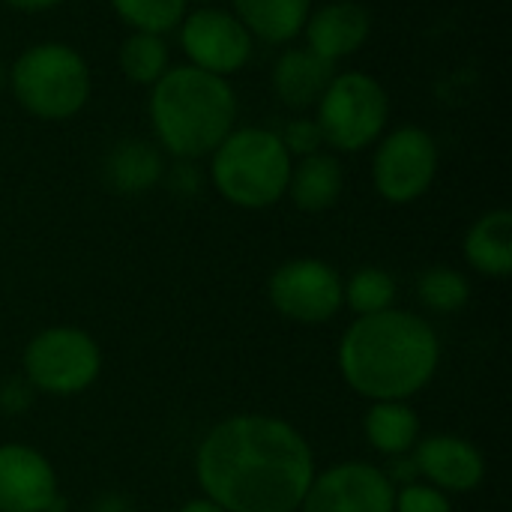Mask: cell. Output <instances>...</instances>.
<instances>
[{
    "label": "cell",
    "instance_id": "cell-11",
    "mask_svg": "<svg viewBox=\"0 0 512 512\" xmlns=\"http://www.w3.org/2000/svg\"><path fill=\"white\" fill-rule=\"evenodd\" d=\"M180 42L192 66L219 78L240 72L252 54L249 30L234 18V12L225 9H198L183 18Z\"/></svg>",
    "mask_w": 512,
    "mask_h": 512
},
{
    "label": "cell",
    "instance_id": "cell-9",
    "mask_svg": "<svg viewBox=\"0 0 512 512\" xmlns=\"http://www.w3.org/2000/svg\"><path fill=\"white\" fill-rule=\"evenodd\" d=\"M438 174V144L426 129L402 126L390 132L372 162L375 189L390 204L417 201Z\"/></svg>",
    "mask_w": 512,
    "mask_h": 512
},
{
    "label": "cell",
    "instance_id": "cell-2",
    "mask_svg": "<svg viewBox=\"0 0 512 512\" xmlns=\"http://www.w3.org/2000/svg\"><path fill=\"white\" fill-rule=\"evenodd\" d=\"M441 342L429 321L405 309L357 318L339 342L345 384L372 402H408L435 378Z\"/></svg>",
    "mask_w": 512,
    "mask_h": 512
},
{
    "label": "cell",
    "instance_id": "cell-8",
    "mask_svg": "<svg viewBox=\"0 0 512 512\" xmlns=\"http://www.w3.org/2000/svg\"><path fill=\"white\" fill-rule=\"evenodd\" d=\"M267 297L282 318L303 327H318L342 312L345 282L339 270L321 258H294L273 270Z\"/></svg>",
    "mask_w": 512,
    "mask_h": 512
},
{
    "label": "cell",
    "instance_id": "cell-17",
    "mask_svg": "<svg viewBox=\"0 0 512 512\" xmlns=\"http://www.w3.org/2000/svg\"><path fill=\"white\" fill-rule=\"evenodd\" d=\"M345 189V171L336 156L330 153H312L303 156L297 165H291L288 192L291 201L303 213H324L330 210Z\"/></svg>",
    "mask_w": 512,
    "mask_h": 512
},
{
    "label": "cell",
    "instance_id": "cell-18",
    "mask_svg": "<svg viewBox=\"0 0 512 512\" xmlns=\"http://www.w3.org/2000/svg\"><path fill=\"white\" fill-rule=\"evenodd\" d=\"M234 18L264 42H291L309 18L312 0H231Z\"/></svg>",
    "mask_w": 512,
    "mask_h": 512
},
{
    "label": "cell",
    "instance_id": "cell-28",
    "mask_svg": "<svg viewBox=\"0 0 512 512\" xmlns=\"http://www.w3.org/2000/svg\"><path fill=\"white\" fill-rule=\"evenodd\" d=\"M93 512H135V507H132V501H126L123 495H105V498L96 501Z\"/></svg>",
    "mask_w": 512,
    "mask_h": 512
},
{
    "label": "cell",
    "instance_id": "cell-6",
    "mask_svg": "<svg viewBox=\"0 0 512 512\" xmlns=\"http://www.w3.org/2000/svg\"><path fill=\"white\" fill-rule=\"evenodd\" d=\"M387 117H390L387 90L363 72H342L333 75V81L321 93L315 123L327 144L354 153L381 138Z\"/></svg>",
    "mask_w": 512,
    "mask_h": 512
},
{
    "label": "cell",
    "instance_id": "cell-25",
    "mask_svg": "<svg viewBox=\"0 0 512 512\" xmlns=\"http://www.w3.org/2000/svg\"><path fill=\"white\" fill-rule=\"evenodd\" d=\"M393 512H453L450 498L429 483H408L396 489Z\"/></svg>",
    "mask_w": 512,
    "mask_h": 512
},
{
    "label": "cell",
    "instance_id": "cell-30",
    "mask_svg": "<svg viewBox=\"0 0 512 512\" xmlns=\"http://www.w3.org/2000/svg\"><path fill=\"white\" fill-rule=\"evenodd\" d=\"M180 512H225L219 504H213L210 498H195V501H189V504H183Z\"/></svg>",
    "mask_w": 512,
    "mask_h": 512
},
{
    "label": "cell",
    "instance_id": "cell-5",
    "mask_svg": "<svg viewBox=\"0 0 512 512\" xmlns=\"http://www.w3.org/2000/svg\"><path fill=\"white\" fill-rule=\"evenodd\" d=\"M15 99L39 120H69L90 96L84 57L63 42H39L12 66Z\"/></svg>",
    "mask_w": 512,
    "mask_h": 512
},
{
    "label": "cell",
    "instance_id": "cell-20",
    "mask_svg": "<svg viewBox=\"0 0 512 512\" xmlns=\"http://www.w3.org/2000/svg\"><path fill=\"white\" fill-rule=\"evenodd\" d=\"M159 177H162V156L138 138L120 141L105 159V180L114 192L138 195L147 192Z\"/></svg>",
    "mask_w": 512,
    "mask_h": 512
},
{
    "label": "cell",
    "instance_id": "cell-31",
    "mask_svg": "<svg viewBox=\"0 0 512 512\" xmlns=\"http://www.w3.org/2000/svg\"><path fill=\"white\" fill-rule=\"evenodd\" d=\"M3 81H6V72H3V66H0V90H3Z\"/></svg>",
    "mask_w": 512,
    "mask_h": 512
},
{
    "label": "cell",
    "instance_id": "cell-1",
    "mask_svg": "<svg viewBox=\"0 0 512 512\" xmlns=\"http://www.w3.org/2000/svg\"><path fill=\"white\" fill-rule=\"evenodd\" d=\"M315 474L309 441L288 420L267 414L216 423L195 453L204 498L225 512H297Z\"/></svg>",
    "mask_w": 512,
    "mask_h": 512
},
{
    "label": "cell",
    "instance_id": "cell-24",
    "mask_svg": "<svg viewBox=\"0 0 512 512\" xmlns=\"http://www.w3.org/2000/svg\"><path fill=\"white\" fill-rule=\"evenodd\" d=\"M114 12L141 33L162 36L186 15V0H111Z\"/></svg>",
    "mask_w": 512,
    "mask_h": 512
},
{
    "label": "cell",
    "instance_id": "cell-22",
    "mask_svg": "<svg viewBox=\"0 0 512 512\" xmlns=\"http://www.w3.org/2000/svg\"><path fill=\"white\" fill-rule=\"evenodd\" d=\"M345 303L351 312H357V318L387 312L396 303V282L381 267H360L345 282Z\"/></svg>",
    "mask_w": 512,
    "mask_h": 512
},
{
    "label": "cell",
    "instance_id": "cell-27",
    "mask_svg": "<svg viewBox=\"0 0 512 512\" xmlns=\"http://www.w3.org/2000/svg\"><path fill=\"white\" fill-rule=\"evenodd\" d=\"M33 399H36V390L27 384L24 375L21 378H9V381L0 384V414H6V417L24 414L33 405Z\"/></svg>",
    "mask_w": 512,
    "mask_h": 512
},
{
    "label": "cell",
    "instance_id": "cell-16",
    "mask_svg": "<svg viewBox=\"0 0 512 512\" xmlns=\"http://www.w3.org/2000/svg\"><path fill=\"white\" fill-rule=\"evenodd\" d=\"M468 264L489 279H507L512 273V213L489 210L483 213L465 237Z\"/></svg>",
    "mask_w": 512,
    "mask_h": 512
},
{
    "label": "cell",
    "instance_id": "cell-13",
    "mask_svg": "<svg viewBox=\"0 0 512 512\" xmlns=\"http://www.w3.org/2000/svg\"><path fill=\"white\" fill-rule=\"evenodd\" d=\"M417 474L444 495H465L486 480L483 453L459 435H432L411 450Z\"/></svg>",
    "mask_w": 512,
    "mask_h": 512
},
{
    "label": "cell",
    "instance_id": "cell-23",
    "mask_svg": "<svg viewBox=\"0 0 512 512\" xmlns=\"http://www.w3.org/2000/svg\"><path fill=\"white\" fill-rule=\"evenodd\" d=\"M420 300L423 306H429L438 315H453L459 309H465L468 297H471V285L468 279L453 270V267H432L420 276Z\"/></svg>",
    "mask_w": 512,
    "mask_h": 512
},
{
    "label": "cell",
    "instance_id": "cell-4",
    "mask_svg": "<svg viewBox=\"0 0 512 512\" xmlns=\"http://www.w3.org/2000/svg\"><path fill=\"white\" fill-rule=\"evenodd\" d=\"M210 177L234 207L264 210L288 192L291 153L270 129H237L213 150Z\"/></svg>",
    "mask_w": 512,
    "mask_h": 512
},
{
    "label": "cell",
    "instance_id": "cell-12",
    "mask_svg": "<svg viewBox=\"0 0 512 512\" xmlns=\"http://www.w3.org/2000/svg\"><path fill=\"white\" fill-rule=\"evenodd\" d=\"M51 462L24 444L0 447V512H63Z\"/></svg>",
    "mask_w": 512,
    "mask_h": 512
},
{
    "label": "cell",
    "instance_id": "cell-10",
    "mask_svg": "<svg viewBox=\"0 0 512 512\" xmlns=\"http://www.w3.org/2000/svg\"><path fill=\"white\" fill-rule=\"evenodd\" d=\"M396 486L369 462H339L315 474L300 512H393Z\"/></svg>",
    "mask_w": 512,
    "mask_h": 512
},
{
    "label": "cell",
    "instance_id": "cell-3",
    "mask_svg": "<svg viewBox=\"0 0 512 512\" xmlns=\"http://www.w3.org/2000/svg\"><path fill=\"white\" fill-rule=\"evenodd\" d=\"M150 120L168 153L198 159L234 132L237 99L225 78L198 66H177L153 84Z\"/></svg>",
    "mask_w": 512,
    "mask_h": 512
},
{
    "label": "cell",
    "instance_id": "cell-26",
    "mask_svg": "<svg viewBox=\"0 0 512 512\" xmlns=\"http://www.w3.org/2000/svg\"><path fill=\"white\" fill-rule=\"evenodd\" d=\"M285 150L294 156H312V153H321V144H324V135L318 129L315 120H294L285 126V135H279Z\"/></svg>",
    "mask_w": 512,
    "mask_h": 512
},
{
    "label": "cell",
    "instance_id": "cell-14",
    "mask_svg": "<svg viewBox=\"0 0 512 512\" xmlns=\"http://www.w3.org/2000/svg\"><path fill=\"white\" fill-rule=\"evenodd\" d=\"M369 30H372L369 9L354 0L327 3L306 18L309 51H315L318 57H324L330 63L360 51L363 42L369 39Z\"/></svg>",
    "mask_w": 512,
    "mask_h": 512
},
{
    "label": "cell",
    "instance_id": "cell-21",
    "mask_svg": "<svg viewBox=\"0 0 512 512\" xmlns=\"http://www.w3.org/2000/svg\"><path fill=\"white\" fill-rule=\"evenodd\" d=\"M120 69L135 84H156L168 72V45L156 33L135 30L120 45Z\"/></svg>",
    "mask_w": 512,
    "mask_h": 512
},
{
    "label": "cell",
    "instance_id": "cell-19",
    "mask_svg": "<svg viewBox=\"0 0 512 512\" xmlns=\"http://www.w3.org/2000/svg\"><path fill=\"white\" fill-rule=\"evenodd\" d=\"M363 432L381 456H408L420 441V417L408 402H372Z\"/></svg>",
    "mask_w": 512,
    "mask_h": 512
},
{
    "label": "cell",
    "instance_id": "cell-29",
    "mask_svg": "<svg viewBox=\"0 0 512 512\" xmlns=\"http://www.w3.org/2000/svg\"><path fill=\"white\" fill-rule=\"evenodd\" d=\"M3 3H9V6H15V9H21V12H42V9L57 6L60 0H3Z\"/></svg>",
    "mask_w": 512,
    "mask_h": 512
},
{
    "label": "cell",
    "instance_id": "cell-15",
    "mask_svg": "<svg viewBox=\"0 0 512 512\" xmlns=\"http://www.w3.org/2000/svg\"><path fill=\"white\" fill-rule=\"evenodd\" d=\"M336 75V63L318 57L309 48H291L276 60L273 87L279 99L291 108H309L321 99Z\"/></svg>",
    "mask_w": 512,
    "mask_h": 512
},
{
    "label": "cell",
    "instance_id": "cell-7",
    "mask_svg": "<svg viewBox=\"0 0 512 512\" xmlns=\"http://www.w3.org/2000/svg\"><path fill=\"white\" fill-rule=\"evenodd\" d=\"M21 369L36 393L78 396L99 378L102 351L96 339L78 327H48L27 342Z\"/></svg>",
    "mask_w": 512,
    "mask_h": 512
}]
</instances>
